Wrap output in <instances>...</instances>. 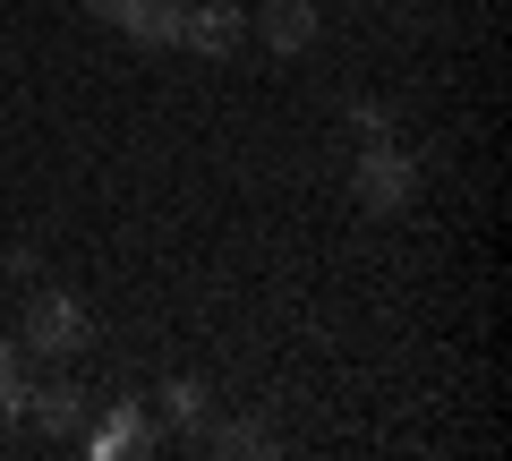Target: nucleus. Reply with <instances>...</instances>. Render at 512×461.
Masks as SVG:
<instances>
[{"label":"nucleus","mask_w":512,"mask_h":461,"mask_svg":"<svg viewBox=\"0 0 512 461\" xmlns=\"http://www.w3.org/2000/svg\"><path fill=\"white\" fill-rule=\"evenodd\" d=\"M359 205H367V214H402V205H410V163H402V146H367V163H359Z\"/></svg>","instance_id":"obj_2"},{"label":"nucleus","mask_w":512,"mask_h":461,"mask_svg":"<svg viewBox=\"0 0 512 461\" xmlns=\"http://www.w3.org/2000/svg\"><path fill=\"white\" fill-rule=\"evenodd\" d=\"M163 410H171V419H205V385H197V376H171V385H163Z\"/></svg>","instance_id":"obj_9"},{"label":"nucleus","mask_w":512,"mask_h":461,"mask_svg":"<svg viewBox=\"0 0 512 461\" xmlns=\"http://www.w3.org/2000/svg\"><path fill=\"white\" fill-rule=\"evenodd\" d=\"M0 419H26V368H18V351H0Z\"/></svg>","instance_id":"obj_8"},{"label":"nucleus","mask_w":512,"mask_h":461,"mask_svg":"<svg viewBox=\"0 0 512 461\" xmlns=\"http://www.w3.org/2000/svg\"><path fill=\"white\" fill-rule=\"evenodd\" d=\"M77 410H86V402H77L69 385H52V393H26V419H43L52 436H69V427H77Z\"/></svg>","instance_id":"obj_7"},{"label":"nucleus","mask_w":512,"mask_h":461,"mask_svg":"<svg viewBox=\"0 0 512 461\" xmlns=\"http://www.w3.org/2000/svg\"><path fill=\"white\" fill-rule=\"evenodd\" d=\"M86 9H103V18H111V9H120V0H86Z\"/></svg>","instance_id":"obj_11"},{"label":"nucleus","mask_w":512,"mask_h":461,"mask_svg":"<svg viewBox=\"0 0 512 461\" xmlns=\"http://www.w3.org/2000/svg\"><path fill=\"white\" fill-rule=\"evenodd\" d=\"M214 444H222V453H265V427H222Z\"/></svg>","instance_id":"obj_10"},{"label":"nucleus","mask_w":512,"mask_h":461,"mask_svg":"<svg viewBox=\"0 0 512 461\" xmlns=\"http://www.w3.org/2000/svg\"><path fill=\"white\" fill-rule=\"evenodd\" d=\"M26 351H86V308L60 291H43L35 308H26Z\"/></svg>","instance_id":"obj_1"},{"label":"nucleus","mask_w":512,"mask_h":461,"mask_svg":"<svg viewBox=\"0 0 512 461\" xmlns=\"http://www.w3.org/2000/svg\"><path fill=\"white\" fill-rule=\"evenodd\" d=\"M120 453H146V410L120 402L103 427H94V461H120Z\"/></svg>","instance_id":"obj_6"},{"label":"nucleus","mask_w":512,"mask_h":461,"mask_svg":"<svg viewBox=\"0 0 512 461\" xmlns=\"http://www.w3.org/2000/svg\"><path fill=\"white\" fill-rule=\"evenodd\" d=\"M265 43L274 52H308L316 43V0H274L265 9Z\"/></svg>","instance_id":"obj_5"},{"label":"nucleus","mask_w":512,"mask_h":461,"mask_svg":"<svg viewBox=\"0 0 512 461\" xmlns=\"http://www.w3.org/2000/svg\"><path fill=\"white\" fill-rule=\"evenodd\" d=\"M111 18H120L137 43H180V0H120Z\"/></svg>","instance_id":"obj_4"},{"label":"nucleus","mask_w":512,"mask_h":461,"mask_svg":"<svg viewBox=\"0 0 512 461\" xmlns=\"http://www.w3.org/2000/svg\"><path fill=\"white\" fill-rule=\"evenodd\" d=\"M180 43H188V52H205V60L239 52V9H222V0H205V9H180Z\"/></svg>","instance_id":"obj_3"}]
</instances>
